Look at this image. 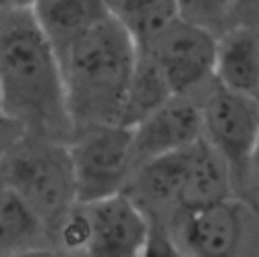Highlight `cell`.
I'll return each mask as SVG.
<instances>
[{"label":"cell","mask_w":259,"mask_h":257,"mask_svg":"<svg viewBox=\"0 0 259 257\" xmlns=\"http://www.w3.org/2000/svg\"><path fill=\"white\" fill-rule=\"evenodd\" d=\"M172 97H174V93H172L168 81L164 79L162 71L158 69V65L146 53L140 51L136 73L130 83L127 97H125L121 125L130 127V130L136 127L140 121H144L156 109L166 105Z\"/></svg>","instance_id":"13"},{"label":"cell","mask_w":259,"mask_h":257,"mask_svg":"<svg viewBox=\"0 0 259 257\" xmlns=\"http://www.w3.org/2000/svg\"><path fill=\"white\" fill-rule=\"evenodd\" d=\"M202 140L198 99L172 97L136 127H132L134 170L154 158L184 150Z\"/></svg>","instance_id":"9"},{"label":"cell","mask_w":259,"mask_h":257,"mask_svg":"<svg viewBox=\"0 0 259 257\" xmlns=\"http://www.w3.org/2000/svg\"><path fill=\"white\" fill-rule=\"evenodd\" d=\"M30 14L59 55L107 18L111 6L109 0H36Z\"/></svg>","instance_id":"11"},{"label":"cell","mask_w":259,"mask_h":257,"mask_svg":"<svg viewBox=\"0 0 259 257\" xmlns=\"http://www.w3.org/2000/svg\"><path fill=\"white\" fill-rule=\"evenodd\" d=\"M51 249V237L34 210L0 182V257Z\"/></svg>","instance_id":"12"},{"label":"cell","mask_w":259,"mask_h":257,"mask_svg":"<svg viewBox=\"0 0 259 257\" xmlns=\"http://www.w3.org/2000/svg\"><path fill=\"white\" fill-rule=\"evenodd\" d=\"M178 18L200 26L212 34L229 30V22L237 12L241 0H174Z\"/></svg>","instance_id":"15"},{"label":"cell","mask_w":259,"mask_h":257,"mask_svg":"<svg viewBox=\"0 0 259 257\" xmlns=\"http://www.w3.org/2000/svg\"><path fill=\"white\" fill-rule=\"evenodd\" d=\"M140 49L134 36L113 12L59 53L67 107L75 130L121 125Z\"/></svg>","instance_id":"2"},{"label":"cell","mask_w":259,"mask_h":257,"mask_svg":"<svg viewBox=\"0 0 259 257\" xmlns=\"http://www.w3.org/2000/svg\"><path fill=\"white\" fill-rule=\"evenodd\" d=\"M214 81L259 99V28L235 24L219 34Z\"/></svg>","instance_id":"10"},{"label":"cell","mask_w":259,"mask_h":257,"mask_svg":"<svg viewBox=\"0 0 259 257\" xmlns=\"http://www.w3.org/2000/svg\"><path fill=\"white\" fill-rule=\"evenodd\" d=\"M144 257H186V255L178 249V245L174 243V239L170 237L168 229L162 223H152V231H150Z\"/></svg>","instance_id":"16"},{"label":"cell","mask_w":259,"mask_h":257,"mask_svg":"<svg viewBox=\"0 0 259 257\" xmlns=\"http://www.w3.org/2000/svg\"><path fill=\"white\" fill-rule=\"evenodd\" d=\"M164 227L186 257H259V210L237 196L186 210Z\"/></svg>","instance_id":"4"},{"label":"cell","mask_w":259,"mask_h":257,"mask_svg":"<svg viewBox=\"0 0 259 257\" xmlns=\"http://www.w3.org/2000/svg\"><path fill=\"white\" fill-rule=\"evenodd\" d=\"M239 198H243L245 202H249L253 208L259 210V140H257V146H255L253 156L249 160L245 184H243V190H241Z\"/></svg>","instance_id":"17"},{"label":"cell","mask_w":259,"mask_h":257,"mask_svg":"<svg viewBox=\"0 0 259 257\" xmlns=\"http://www.w3.org/2000/svg\"><path fill=\"white\" fill-rule=\"evenodd\" d=\"M77 202H95L121 194L134 174L132 130L123 125H87L69 142Z\"/></svg>","instance_id":"5"},{"label":"cell","mask_w":259,"mask_h":257,"mask_svg":"<svg viewBox=\"0 0 259 257\" xmlns=\"http://www.w3.org/2000/svg\"><path fill=\"white\" fill-rule=\"evenodd\" d=\"M26 132L22 130L20 123H16L14 119H10L8 115H4L0 111V164L6 158V154L16 146V142L24 136Z\"/></svg>","instance_id":"18"},{"label":"cell","mask_w":259,"mask_h":257,"mask_svg":"<svg viewBox=\"0 0 259 257\" xmlns=\"http://www.w3.org/2000/svg\"><path fill=\"white\" fill-rule=\"evenodd\" d=\"M196 99L202 117V138L229 166L239 198L259 140V99L231 91L217 81Z\"/></svg>","instance_id":"6"},{"label":"cell","mask_w":259,"mask_h":257,"mask_svg":"<svg viewBox=\"0 0 259 257\" xmlns=\"http://www.w3.org/2000/svg\"><path fill=\"white\" fill-rule=\"evenodd\" d=\"M217 34L182 18L138 47L162 71L174 97H198L214 83Z\"/></svg>","instance_id":"7"},{"label":"cell","mask_w":259,"mask_h":257,"mask_svg":"<svg viewBox=\"0 0 259 257\" xmlns=\"http://www.w3.org/2000/svg\"><path fill=\"white\" fill-rule=\"evenodd\" d=\"M109 6L138 47L148 45L178 18L174 0H109Z\"/></svg>","instance_id":"14"},{"label":"cell","mask_w":259,"mask_h":257,"mask_svg":"<svg viewBox=\"0 0 259 257\" xmlns=\"http://www.w3.org/2000/svg\"><path fill=\"white\" fill-rule=\"evenodd\" d=\"M14 257H59V255L53 249H34V251L20 253V255H14Z\"/></svg>","instance_id":"20"},{"label":"cell","mask_w":259,"mask_h":257,"mask_svg":"<svg viewBox=\"0 0 259 257\" xmlns=\"http://www.w3.org/2000/svg\"><path fill=\"white\" fill-rule=\"evenodd\" d=\"M0 111L26 134L69 144L61 61L30 12L0 10Z\"/></svg>","instance_id":"1"},{"label":"cell","mask_w":259,"mask_h":257,"mask_svg":"<svg viewBox=\"0 0 259 257\" xmlns=\"http://www.w3.org/2000/svg\"><path fill=\"white\" fill-rule=\"evenodd\" d=\"M81 204L87 241L77 257H144L152 223L125 192Z\"/></svg>","instance_id":"8"},{"label":"cell","mask_w":259,"mask_h":257,"mask_svg":"<svg viewBox=\"0 0 259 257\" xmlns=\"http://www.w3.org/2000/svg\"><path fill=\"white\" fill-rule=\"evenodd\" d=\"M36 0H0V10H12V12H30Z\"/></svg>","instance_id":"19"},{"label":"cell","mask_w":259,"mask_h":257,"mask_svg":"<svg viewBox=\"0 0 259 257\" xmlns=\"http://www.w3.org/2000/svg\"><path fill=\"white\" fill-rule=\"evenodd\" d=\"M0 182L45 223L49 237L77 204L69 144L24 134L0 164Z\"/></svg>","instance_id":"3"}]
</instances>
